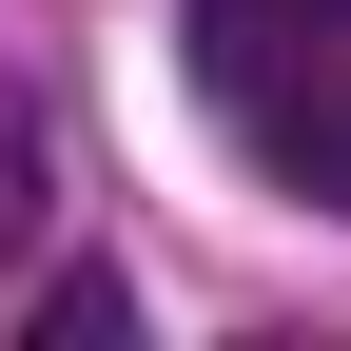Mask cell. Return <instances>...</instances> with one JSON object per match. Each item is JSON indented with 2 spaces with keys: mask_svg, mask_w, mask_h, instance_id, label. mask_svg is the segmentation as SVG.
Listing matches in <instances>:
<instances>
[{
  "mask_svg": "<svg viewBox=\"0 0 351 351\" xmlns=\"http://www.w3.org/2000/svg\"><path fill=\"white\" fill-rule=\"evenodd\" d=\"M195 78L293 195L351 215V0H195Z\"/></svg>",
  "mask_w": 351,
  "mask_h": 351,
  "instance_id": "1",
  "label": "cell"
},
{
  "mask_svg": "<svg viewBox=\"0 0 351 351\" xmlns=\"http://www.w3.org/2000/svg\"><path fill=\"white\" fill-rule=\"evenodd\" d=\"M39 254V117H0V274Z\"/></svg>",
  "mask_w": 351,
  "mask_h": 351,
  "instance_id": "2",
  "label": "cell"
}]
</instances>
